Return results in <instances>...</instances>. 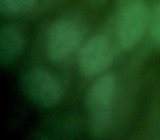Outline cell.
<instances>
[{
  "instance_id": "obj_3",
  "label": "cell",
  "mask_w": 160,
  "mask_h": 140,
  "mask_svg": "<svg viewBox=\"0 0 160 140\" xmlns=\"http://www.w3.org/2000/svg\"><path fill=\"white\" fill-rule=\"evenodd\" d=\"M81 27L70 19H58L51 24L46 37V55L53 62L68 59L81 47Z\"/></svg>"
},
{
  "instance_id": "obj_1",
  "label": "cell",
  "mask_w": 160,
  "mask_h": 140,
  "mask_svg": "<svg viewBox=\"0 0 160 140\" xmlns=\"http://www.w3.org/2000/svg\"><path fill=\"white\" fill-rule=\"evenodd\" d=\"M116 93L118 79L112 72L97 77L88 89L86 109L89 115L90 131L94 137H104L111 129Z\"/></svg>"
},
{
  "instance_id": "obj_7",
  "label": "cell",
  "mask_w": 160,
  "mask_h": 140,
  "mask_svg": "<svg viewBox=\"0 0 160 140\" xmlns=\"http://www.w3.org/2000/svg\"><path fill=\"white\" fill-rule=\"evenodd\" d=\"M41 1L42 0H0V12L8 18L22 17L38 8Z\"/></svg>"
},
{
  "instance_id": "obj_8",
  "label": "cell",
  "mask_w": 160,
  "mask_h": 140,
  "mask_svg": "<svg viewBox=\"0 0 160 140\" xmlns=\"http://www.w3.org/2000/svg\"><path fill=\"white\" fill-rule=\"evenodd\" d=\"M149 32H150L152 40L160 45V2L157 3L151 11Z\"/></svg>"
},
{
  "instance_id": "obj_2",
  "label": "cell",
  "mask_w": 160,
  "mask_h": 140,
  "mask_svg": "<svg viewBox=\"0 0 160 140\" xmlns=\"http://www.w3.org/2000/svg\"><path fill=\"white\" fill-rule=\"evenodd\" d=\"M151 12L144 0L126 3L118 17L116 38L122 51L133 49L149 31Z\"/></svg>"
},
{
  "instance_id": "obj_4",
  "label": "cell",
  "mask_w": 160,
  "mask_h": 140,
  "mask_svg": "<svg viewBox=\"0 0 160 140\" xmlns=\"http://www.w3.org/2000/svg\"><path fill=\"white\" fill-rule=\"evenodd\" d=\"M114 60V47L108 36L97 34L90 37L78 53V66L81 74L89 78L105 74Z\"/></svg>"
},
{
  "instance_id": "obj_5",
  "label": "cell",
  "mask_w": 160,
  "mask_h": 140,
  "mask_svg": "<svg viewBox=\"0 0 160 140\" xmlns=\"http://www.w3.org/2000/svg\"><path fill=\"white\" fill-rule=\"evenodd\" d=\"M23 87L28 96L43 107H53L62 99V84L46 69L35 68L25 74Z\"/></svg>"
},
{
  "instance_id": "obj_6",
  "label": "cell",
  "mask_w": 160,
  "mask_h": 140,
  "mask_svg": "<svg viewBox=\"0 0 160 140\" xmlns=\"http://www.w3.org/2000/svg\"><path fill=\"white\" fill-rule=\"evenodd\" d=\"M25 47L23 33L14 25H6L0 31V59L2 64L13 62Z\"/></svg>"
}]
</instances>
